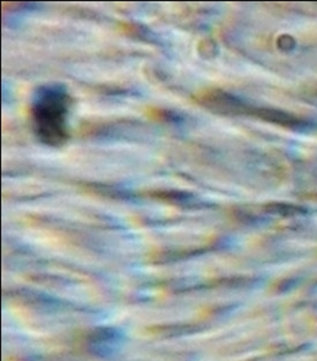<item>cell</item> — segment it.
<instances>
[{
    "label": "cell",
    "mask_w": 317,
    "mask_h": 361,
    "mask_svg": "<svg viewBox=\"0 0 317 361\" xmlns=\"http://www.w3.org/2000/svg\"><path fill=\"white\" fill-rule=\"evenodd\" d=\"M71 98L60 85H47L37 92L31 106L36 136L49 146H61L68 139L67 119Z\"/></svg>",
    "instance_id": "obj_1"
}]
</instances>
